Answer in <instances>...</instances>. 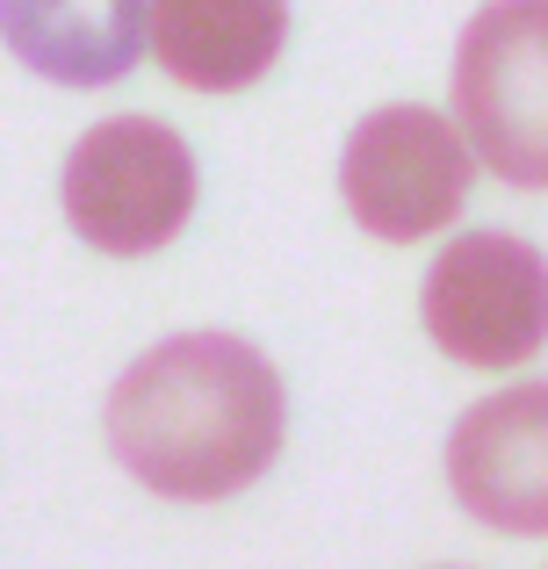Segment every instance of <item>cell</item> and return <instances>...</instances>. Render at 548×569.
<instances>
[{"instance_id":"obj_4","label":"cell","mask_w":548,"mask_h":569,"mask_svg":"<svg viewBox=\"0 0 548 569\" xmlns=\"http://www.w3.org/2000/svg\"><path fill=\"white\" fill-rule=\"evenodd\" d=\"M469 181H477V159L455 116L419 109V101L361 116L339 152V202L382 246H419L434 231H455V217L469 209Z\"/></svg>"},{"instance_id":"obj_2","label":"cell","mask_w":548,"mask_h":569,"mask_svg":"<svg viewBox=\"0 0 548 569\" xmlns=\"http://www.w3.org/2000/svg\"><path fill=\"white\" fill-rule=\"evenodd\" d=\"M58 202L94 252L145 260L173 246L196 217V152L181 144V130L152 116H109L66 152Z\"/></svg>"},{"instance_id":"obj_6","label":"cell","mask_w":548,"mask_h":569,"mask_svg":"<svg viewBox=\"0 0 548 569\" xmlns=\"http://www.w3.org/2000/svg\"><path fill=\"white\" fill-rule=\"evenodd\" d=\"M448 490L477 527L548 541V382L498 389L455 418Z\"/></svg>"},{"instance_id":"obj_8","label":"cell","mask_w":548,"mask_h":569,"mask_svg":"<svg viewBox=\"0 0 548 569\" xmlns=\"http://www.w3.org/2000/svg\"><path fill=\"white\" fill-rule=\"evenodd\" d=\"M152 0H0V43L37 80L116 87L145 51Z\"/></svg>"},{"instance_id":"obj_1","label":"cell","mask_w":548,"mask_h":569,"mask_svg":"<svg viewBox=\"0 0 548 569\" xmlns=\"http://www.w3.org/2000/svg\"><path fill=\"white\" fill-rule=\"evenodd\" d=\"M109 455L152 498L217 505L253 490L289 440V389L239 332H181L123 368L109 389Z\"/></svg>"},{"instance_id":"obj_5","label":"cell","mask_w":548,"mask_h":569,"mask_svg":"<svg viewBox=\"0 0 548 569\" xmlns=\"http://www.w3.org/2000/svg\"><path fill=\"white\" fill-rule=\"evenodd\" d=\"M419 325L462 368H520L548 347V260L512 231H462L419 289Z\"/></svg>"},{"instance_id":"obj_7","label":"cell","mask_w":548,"mask_h":569,"mask_svg":"<svg viewBox=\"0 0 548 569\" xmlns=\"http://www.w3.org/2000/svg\"><path fill=\"white\" fill-rule=\"evenodd\" d=\"M145 43L188 94H239L275 72L289 43V0H152Z\"/></svg>"},{"instance_id":"obj_3","label":"cell","mask_w":548,"mask_h":569,"mask_svg":"<svg viewBox=\"0 0 548 569\" xmlns=\"http://www.w3.org/2000/svg\"><path fill=\"white\" fill-rule=\"evenodd\" d=\"M455 130L506 188L548 194V0H484L455 43Z\"/></svg>"}]
</instances>
